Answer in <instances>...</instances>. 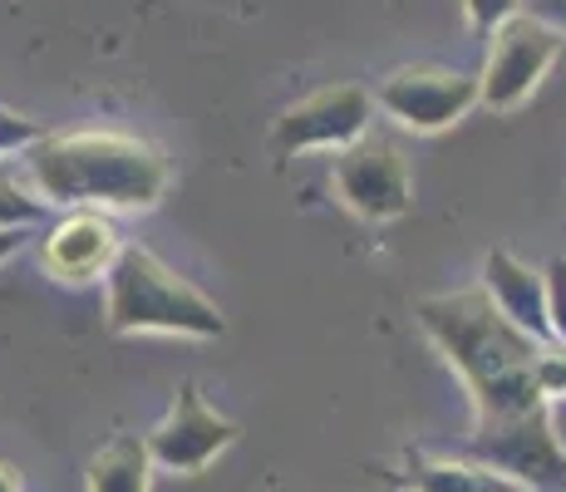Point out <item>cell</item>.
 <instances>
[{"instance_id":"6da1fadb","label":"cell","mask_w":566,"mask_h":492,"mask_svg":"<svg viewBox=\"0 0 566 492\" xmlns=\"http://www.w3.org/2000/svg\"><path fill=\"white\" fill-rule=\"evenodd\" d=\"M419 331L429 335L433 349L463 379L468 399H473V423H503L517 419V414L542 409L537 394L542 341L517 331L483 286L443 291L419 301Z\"/></svg>"},{"instance_id":"7a4b0ae2","label":"cell","mask_w":566,"mask_h":492,"mask_svg":"<svg viewBox=\"0 0 566 492\" xmlns=\"http://www.w3.org/2000/svg\"><path fill=\"white\" fill-rule=\"evenodd\" d=\"M25 182L50 207H118L148 212L168 192V158L118 128H80V134H45L40 144L15 153Z\"/></svg>"},{"instance_id":"3957f363","label":"cell","mask_w":566,"mask_h":492,"mask_svg":"<svg viewBox=\"0 0 566 492\" xmlns=\"http://www.w3.org/2000/svg\"><path fill=\"white\" fill-rule=\"evenodd\" d=\"M104 321L114 335H182L222 341L227 315L188 276L158 261L148 247H124L104 276Z\"/></svg>"},{"instance_id":"277c9868","label":"cell","mask_w":566,"mask_h":492,"mask_svg":"<svg viewBox=\"0 0 566 492\" xmlns=\"http://www.w3.org/2000/svg\"><path fill=\"white\" fill-rule=\"evenodd\" d=\"M562 45H566L562 30H552L547 20H537L527 6H522L517 15H507L503 25L493 30L483 74H478L483 104L493 108V114H513V108H522L532 94H537V84L552 74V64L562 60Z\"/></svg>"},{"instance_id":"5b68a950","label":"cell","mask_w":566,"mask_h":492,"mask_svg":"<svg viewBox=\"0 0 566 492\" xmlns=\"http://www.w3.org/2000/svg\"><path fill=\"white\" fill-rule=\"evenodd\" d=\"M375 108L379 104L365 84H331V90H315L276 118V128H271V153H276V158H296V153H340L369 134Z\"/></svg>"},{"instance_id":"8992f818","label":"cell","mask_w":566,"mask_h":492,"mask_svg":"<svg viewBox=\"0 0 566 492\" xmlns=\"http://www.w3.org/2000/svg\"><path fill=\"white\" fill-rule=\"evenodd\" d=\"M473 458L513 478L522 492H566V448L547 423V409L503 423H473Z\"/></svg>"},{"instance_id":"52a82bcc","label":"cell","mask_w":566,"mask_h":492,"mask_svg":"<svg viewBox=\"0 0 566 492\" xmlns=\"http://www.w3.org/2000/svg\"><path fill=\"white\" fill-rule=\"evenodd\" d=\"M232 443H237V423L222 419V414L202 399L198 379H182L168 414H163L154 423V433H148V453H154L158 473H178V478L207 473Z\"/></svg>"},{"instance_id":"ba28073f","label":"cell","mask_w":566,"mask_h":492,"mask_svg":"<svg viewBox=\"0 0 566 492\" xmlns=\"http://www.w3.org/2000/svg\"><path fill=\"white\" fill-rule=\"evenodd\" d=\"M335 192L365 222H395L413 207V172L399 144L365 134L335 153Z\"/></svg>"},{"instance_id":"9c48e42d","label":"cell","mask_w":566,"mask_h":492,"mask_svg":"<svg viewBox=\"0 0 566 492\" xmlns=\"http://www.w3.org/2000/svg\"><path fill=\"white\" fill-rule=\"evenodd\" d=\"M379 114H389L399 128L439 134L468 118V108L483 104V84L459 70H395L375 90Z\"/></svg>"},{"instance_id":"30bf717a","label":"cell","mask_w":566,"mask_h":492,"mask_svg":"<svg viewBox=\"0 0 566 492\" xmlns=\"http://www.w3.org/2000/svg\"><path fill=\"white\" fill-rule=\"evenodd\" d=\"M118 251H124V237H118L114 217H108L104 207H70V212L40 237V266H45L50 281L90 286V281L108 276Z\"/></svg>"},{"instance_id":"8fae6325","label":"cell","mask_w":566,"mask_h":492,"mask_svg":"<svg viewBox=\"0 0 566 492\" xmlns=\"http://www.w3.org/2000/svg\"><path fill=\"white\" fill-rule=\"evenodd\" d=\"M483 291L493 295V305L527 331L532 341H552V325H547V276L532 271L527 261H517L513 251H488L483 261Z\"/></svg>"},{"instance_id":"7c38bea8","label":"cell","mask_w":566,"mask_h":492,"mask_svg":"<svg viewBox=\"0 0 566 492\" xmlns=\"http://www.w3.org/2000/svg\"><path fill=\"white\" fill-rule=\"evenodd\" d=\"M154 473L148 433H114L84 468V492H154Z\"/></svg>"},{"instance_id":"4fadbf2b","label":"cell","mask_w":566,"mask_h":492,"mask_svg":"<svg viewBox=\"0 0 566 492\" xmlns=\"http://www.w3.org/2000/svg\"><path fill=\"white\" fill-rule=\"evenodd\" d=\"M399 488H409V492H522L513 478L488 468L483 458H429V453L409 458Z\"/></svg>"},{"instance_id":"5bb4252c","label":"cell","mask_w":566,"mask_h":492,"mask_svg":"<svg viewBox=\"0 0 566 492\" xmlns=\"http://www.w3.org/2000/svg\"><path fill=\"white\" fill-rule=\"evenodd\" d=\"M45 197H40L30 182L10 178L6 168H0V232H30V227L45 222Z\"/></svg>"},{"instance_id":"9a60e30c","label":"cell","mask_w":566,"mask_h":492,"mask_svg":"<svg viewBox=\"0 0 566 492\" xmlns=\"http://www.w3.org/2000/svg\"><path fill=\"white\" fill-rule=\"evenodd\" d=\"M537 394H542V404L566 394V345L562 341H542L537 349Z\"/></svg>"},{"instance_id":"2e32d148","label":"cell","mask_w":566,"mask_h":492,"mask_svg":"<svg viewBox=\"0 0 566 492\" xmlns=\"http://www.w3.org/2000/svg\"><path fill=\"white\" fill-rule=\"evenodd\" d=\"M542 276H547V325H552V341L566 345V257L547 261V266H542Z\"/></svg>"},{"instance_id":"e0dca14e","label":"cell","mask_w":566,"mask_h":492,"mask_svg":"<svg viewBox=\"0 0 566 492\" xmlns=\"http://www.w3.org/2000/svg\"><path fill=\"white\" fill-rule=\"evenodd\" d=\"M40 138H45V128H40L35 118H20V114H10V108H0V158L25 153L30 144H40Z\"/></svg>"},{"instance_id":"ac0fdd59","label":"cell","mask_w":566,"mask_h":492,"mask_svg":"<svg viewBox=\"0 0 566 492\" xmlns=\"http://www.w3.org/2000/svg\"><path fill=\"white\" fill-rule=\"evenodd\" d=\"M517 10H522V0H463V15L478 35H493L507 15H517Z\"/></svg>"},{"instance_id":"d6986e66","label":"cell","mask_w":566,"mask_h":492,"mask_svg":"<svg viewBox=\"0 0 566 492\" xmlns=\"http://www.w3.org/2000/svg\"><path fill=\"white\" fill-rule=\"evenodd\" d=\"M527 10L537 20H547L552 30H562V35H566V0H527Z\"/></svg>"},{"instance_id":"ffe728a7","label":"cell","mask_w":566,"mask_h":492,"mask_svg":"<svg viewBox=\"0 0 566 492\" xmlns=\"http://www.w3.org/2000/svg\"><path fill=\"white\" fill-rule=\"evenodd\" d=\"M542 409H547V423H552V433H557V443L566 448V394L562 399H547Z\"/></svg>"},{"instance_id":"44dd1931","label":"cell","mask_w":566,"mask_h":492,"mask_svg":"<svg viewBox=\"0 0 566 492\" xmlns=\"http://www.w3.org/2000/svg\"><path fill=\"white\" fill-rule=\"evenodd\" d=\"M20 242H25V232H0V266H6V261L15 257Z\"/></svg>"},{"instance_id":"7402d4cb","label":"cell","mask_w":566,"mask_h":492,"mask_svg":"<svg viewBox=\"0 0 566 492\" xmlns=\"http://www.w3.org/2000/svg\"><path fill=\"white\" fill-rule=\"evenodd\" d=\"M0 492H25V488H20V473L10 463H0Z\"/></svg>"},{"instance_id":"603a6c76","label":"cell","mask_w":566,"mask_h":492,"mask_svg":"<svg viewBox=\"0 0 566 492\" xmlns=\"http://www.w3.org/2000/svg\"><path fill=\"white\" fill-rule=\"evenodd\" d=\"M395 492H409V488H395Z\"/></svg>"}]
</instances>
